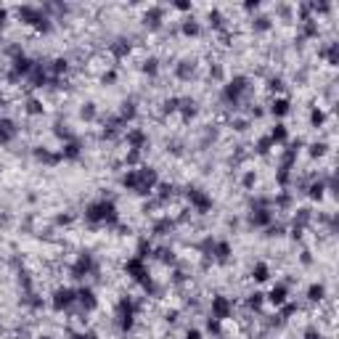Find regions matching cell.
I'll return each mask as SVG.
<instances>
[{"label":"cell","instance_id":"31","mask_svg":"<svg viewBox=\"0 0 339 339\" xmlns=\"http://www.w3.org/2000/svg\"><path fill=\"white\" fill-rule=\"evenodd\" d=\"M323 119H326V117H323V112H318V109H315V112L310 114V122H313L315 127H318V125H323Z\"/></svg>","mask_w":339,"mask_h":339},{"label":"cell","instance_id":"38","mask_svg":"<svg viewBox=\"0 0 339 339\" xmlns=\"http://www.w3.org/2000/svg\"><path fill=\"white\" fill-rule=\"evenodd\" d=\"M175 8H178V11H188L191 3H175Z\"/></svg>","mask_w":339,"mask_h":339},{"label":"cell","instance_id":"26","mask_svg":"<svg viewBox=\"0 0 339 339\" xmlns=\"http://www.w3.org/2000/svg\"><path fill=\"white\" fill-rule=\"evenodd\" d=\"M268 88H271L273 93H283V80L281 77H271V80H268Z\"/></svg>","mask_w":339,"mask_h":339},{"label":"cell","instance_id":"27","mask_svg":"<svg viewBox=\"0 0 339 339\" xmlns=\"http://www.w3.org/2000/svg\"><path fill=\"white\" fill-rule=\"evenodd\" d=\"M157 254H159V260H162V263H175V257H172V249H159Z\"/></svg>","mask_w":339,"mask_h":339},{"label":"cell","instance_id":"5","mask_svg":"<svg viewBox=\"0 0 339 339\" xmlns=\"http://www.w3.org/2000/svg\"><path fill=\"white\" fill-rule=\"evenodd\" d=\"M74 302H77V289L64 286V289H56V294H53V307L56 310H69Z\"/></svg>","mask_w":339,"mask_h":339},{"label":"cell","instance_id":"17","mask_svg":"<svg viewBox=\"0 0 339 339\" xmlns=\"http://www.w3.org/2000/svg\"><path fill=\"white\" fill-rule=\"evenodd\" d=\"M112 53L117 58H122L125 53H130V43L125 40V37H119V40H114V45H112Z\"/></svg>","mask_w":339,"mask_h":339},{"label":"cell","instance_id":"9","mask_svg":"<svg viewBox=\"0 0 339 339\" xmlns=\"http://www.w3.org/2000/svg\"><path fill=\"white\" fill-rule=\"evenodd\" d=\"M228 313H230V302L226 297H215L212 299V318H218V321H223V318H228Z\"/></svg>","mask_w":339,"mask_h":339},{"label":"cell","instance_id":"11","mask_svg":"<svg viewBox=\"0 0 339 339\" xmlns=\"http://www.w3.org/2000/svg\"><path fill=\"white\" fill-rule=\"evenodd\" d=\"M212 254L220 260V263H226V260L230 257V246H228V241H215V244H212Z\"/></svg>","mask_w":339,"mask_h":339},{"label":"cell","instance_id":"42","mask_svg":"<svg viewBox=\"0 0 339 339\" xmlns=\"http://www.w3.org/2000/svg\"><path fill=\"white\" fill-rule=\"evenodd\" d=\"M40 339H53V337H40Z\"/></svg>","mask_w":339,"mask_h":339},{"label":"cell","instance_id":"8","mask_svg":"<svg viewBox=\"0 0 339 339\" xmlns=\"http://www.w3.org/2000/svg\"><path fill=\"white\" fill-rule=\"evenodd\" d=\"M74 305H80L82 310H93V307L98 305V299H96V291L90 289V286H82V289H77V302Z\"/></svg>","mask_w":339,"mask_h":339},{"label":"cell","instance_id":"18","mask_svg":"<svg viewBox=\"0 0 339 339\" xmlns=\"http://www.w3.org/2000/svg\"><path fill=\"white\" fill-rule=\"evenodd\" d=\"M183 35H188V37H194V35H199L202 32V27H199V21H194V19H186L183 21Z\"/></svg>","mask_w":339,"mask_h":339},{"label":"cell","instance_id":"3","mask_svg":"<svg viewBox=\"0 0 339 339\" xmlns=\"http://www.w3.org/2000/svg\"><path fill=\"white\" fill-rule=\"evenodd\" d=\"M246 88H249V80H246V77H233V80L223 88V101L226 104H238V98L246 93Z\"/></svg>","mask_w":339,"mask_h":339},{"label":"cell","instance_id":"15","mask_svg":"<svg viewBox=\"0 0 339 339\" xmlns=\"http://www.w3.org/2000/svg\"><path fill=\"white\" fill-rule=\"evenodd\" d=\"M80 157V143L74 141H66V146H64V151H61V159H77Z\"/></svg>","mask_w":339,"mask_h":339},{"label":"cell","instance_id":"7","mask_svg":"<svg viewBox=\"0 0 339 339\" xmlns=\"http://www.w3.org/2000/svg\"><path fill=\"white\" fill-rule=\"evenodd\" d=\"M188 202H191V207H194L196 212H207V210L212 207L210 196H207L204 191H199V188H191V191H188Z\"/></svg>","mask_w":339,"mask_h":339},{"label":"cell","instance_id":"6","mask_svg":"<svg viewBox=\"0 0 339 339\" xmlns=\"http://www.w3.org/2000/svg\"><path fill=\"white\" fill-rule=\"evenodd\" d=\"M96 271V263H93V257L90 254H80L77 257V263L72 265V276L74 279H85L88 273H93Z\"/></svg>","mask_w":339,"mask_h":339},{"label":"cell","instance_id":"34","mask_svg":"<svg viewBox=\"0 0 339 339\" xmlns=\"http://www.w3.org/2000/svg\"><path fill=\"white\" fill-rule=\"evenodd\" d=\"M72 339H96V334H93V331H88V334H77V331H74Z\"/></svg>","mask_w":339,"mask_h":339},{"label":"cell","instance_id":"33","mask_svg":"<svg viewBox=\"0 0 339 339\" xmlns=\"http://www.w3.org/2000/svg\"><path fill=\"white\" fill-rule=\"evenodd\" d=\"M249 305H252V307H260V305H263V294H252Z\"/></svg>","mask_w":339,"mask_h":339},{"label":"cell","instance_id":"41","mask_svg":"<svg viewBox=\"0 0 339 339\" xmlns=\"http://www.w3.org/2000/svg\"><path fill=\"white\" fill-rule=\"evenodd\" d=\"M5 16H8V13H5L3 8H0V27H3V24H5Z\"/></svg>","mask_w":339,"mask_h":339},{"label":"cell","instance_id":"20","mask_svg":"<svg viewBox=\"0 0 339 339\" xmlns=\"http://www.w3.org/2000/svg\"><path fill=\"white\" fill-rule=\"evenodd\" d=\"M286 127H283V125H276V130H273V133L271 135H268V138H271V141L273 143H283V141H286Z\"/></svg>","mask_w":339,"mask_h":339},{"label":"cell","instance_id":"36","mask_svg":"<svg viewBox=\"0 0 339 339\" xmlns=\"http://www.w3.org/2000/svg\"><path fill=\"white\" fill-rule=\"evenodd\" d=\"M252 183H254V172H246L244 175V186H252Z\"/></svg>","mask_w":339,"mask_h":339},{"label":"cell","instance_id":"40","mask_svg":"<svg viewBox=\"0 0 339 339\" xmlns=\"http://www.w3.org/2000/svg\"><path fill=\"white\" fill-rule=\"evenodd\" d=\"M244 8H246V11H257V8H260V3H246Z\"/></svg>","mask_w":339,"mask_h":339},{"label":"cell","instance_id":"14","mask_svg":"<svg viewBox=\"0 0 339 339\" xmlns=\"http://www.w3.org/2000/svg\"><path fill=\"white\" fill-rule=\"evenodd\" d=\"M133 117H135V101H133V98H130V101H122V112H119V119H122V122H125V125H127V122L133 119Z\"/></svg>","mask_w":339,"mask_h":339},{"label":"cell","instance_id":"19","mask_svg":"<svg viewBox=\"0 0 339 339\" xmlns=\"http://www.w3.org/2000/svg\"><path fill=\"white\" fill-rule=\"evenodd\" d=\"M96 114H98V112H96V104H90V101H88V104H82V109H80V117H82L85 122L96 119Z\"/></svg>","mask_w":339,"mask_h":339},{"label":"cell","instance_id":"25","mask_svg":"<svg viewBox=\"0 0 339 339\" xmlns=\"http://www.w3.org/2000/svg\"><path fill=\"white\" fill-rule=\"evenodd\" d=\"M27 114H43V104L37 98H29L27 101Z\"/></svg>","mask_w":339,"mask_h":339},{"label":"cell","instance_id":"16","mask_svg":"<svg viewBox=\"0 0 339 339\" xmlns=\"http://www.w3.org/2000/svg\"><path fill=\"white\" fill-rule=\"evenodd\" d=\"M146 27H151V29L162 27V8H151V13H146Z\"/></svg>","mask_w":339,"mask_h":339},{"label":"cell","instance_id":"12","mask_svg":"<svg viewBox=\"0 0 339 339\" xmlns=\"http://www.w3.org/2000/svg\"><path fill=\"white\" fill-rule=\"evenodd\" d=\"M286 286H283V283H279V286H273L271 289V297H268V299H271V302L273 305H283V302H286Z\"/></svg>","mask_w":339,"mask_h":339},{"label":"cell","instance_id":"2","mask_svg":"<svg viewBox=\"0 0 339 339\" xmlns=\"http://www.w3.org/2000/svg\"><path fill=\"white\" fill-rule=\"evenodd\" d=\"M85 220L93 223V226H114L117 223V207H114V202L98 199V202L85 207Z\"/></svg>","mask_w":339,"mask_h":339},{"label":"cell","instance_id":"1","mask_svg":"<svg viewBox=\"0 0 339 339\" xmlns=\"http://www.w3.org/2000/svg\"><path fill=\"white\" fill-rule=\"evenodd\" d=\"M157 183H159V178L151 167H135L122 178V186L127 191H135V194H151L157 188Z\"/></svg>","mask_w":339,"mask_h":339},{"label":"cell","instance_id":"39","mask_svg":"<svg viewBox=\"0 0 339 339\" xmlns=\"http://www.w3.org/2000/svg\"><path fill=\"white\" fill-rule=\"evenodd\" d=\"M233 125H236V130H246V122H244V119H236Z\"/></svg>","mask_w":339,"mask_h":339},{"label":"cell","instance_id":"30","mask_svg":"<svg viewBox=\"0 0 339 339\" xmlns=\"http://www.w3.org/2000/svg\"><path fill=\"white\" fill-rule=\"evenodd\" d=\"M323 151H326V143H313L310 146V157H321Z\"/></svg>","mask_w":339,"mask_h":339},{"label":"cell","instance_id":"22","mask_svg":"<svg viewBox=\"0 0 339 339\" xmlns=\"http://www.w3.org/2000/svg\"><path fill=\"white\" fill-rule=\"evenodd\" d=\"M252 27L257 29V32H265V29H271V16H257V19H252Z\"/></svg>","mask_w":339,"mask_h":339},{"label":"cell","instance_id":"4","mask_svg":"<svg viewBox=\"0 0 339 339\" xmlns=\"http://www.w3.org/2000/svg\"><path fill=\"white\" fill-rule=\"evenodd\" d=\"M133 318H135V305H133V299H130V297H125L117 305V323H119V329L122 331L133 329Z\"/></svg>","mask_w":339,"mask_h":339},{"label":"cell","instance_id":"29","mask_svg":"<svg viewBox=\"0 0 339 339\" xmlns=\"http://www.w3.org/2000/svg\"><path fill=\"white\" fill-rule=\"evenodd\" d=\"M271 146H273L271 138H263V141L257 143V154H268V149H271Z\"/></svg>","mask_w":339,"mask_h":339},{"label":"cell","instance_id":"35","mask_svg":"<svg viewBox=\"0 0 339 339\" xmlns=\"http://www.w3.org/2000/svg\"><path fill=\"white\" fill-rule=\"evenodd\" d=\"M305 339H323V337H321L315 329H310V331H307V334H305Z\"/></svg>","mask_w":339,"mask_h":339},{"label":"cell","instance_id":"10","mask_svg":"<svg viewBox=\"0 0 339 339\" xmlns=\"http://www.w3.org/2000/svg\"><path fill=\"white\" fill-rule=\"evenodd\" d=\"M271 114H273V117H286V114H289V98L286 96L276 98L273 106H271Z\"/></svg>","mask_w":339,"mask_h":339},{"label":"cell","instance_id":"32","mask_svg":"<svg viewBox=\"0 0 339 339\" xmlns=\"http://www.w3.org/2000/svg\"><path fill=\"white\" fill-rule=\"evenodd\" d=\"M186 339H202V331H199V329H188L186 331Z\"/></svg>","mask_w":339,"mask_h":339},{"label":"cell","instance_id":"21","mask_svg":"<svg viewBox=\"0 0 339 339\" xmlns=\"http://www.w3.org/2000/svg\"><path fill=\"white\" fill-rule=\"evenodd\" d=\"M252 276H254L257 281H268L271 271H268V265H265V263H257V265H254V271H252Z\"/></svg>","mask_w":339,"mask_h":339},{"label":"cell","instance_id":"37","mask_svg":"<svg viewBox=\"0 0 339 339\" xmlns=\"http://www.w3.org/2000/svg\"><path fill=\"white\" fill-rule=\"evenodd\" d=\"M114 80H117V74H114V72H106L104 74V82H114Z\"/></svg>","mask_w":339,"mask_h":339},{"label":"cell","instance_id":"24","mask_svg":"<svg viewBox=\"0 0 339 339\" xmlns=\"http://www.w3.org/2000/svg\"><path fill=\"white\" fill-rule=\"evenodd\" d=\"M323 291H326V289H323L321 283H313V286L307 289V297H310L313 302H315V299H323Z\"/></svg>","mask_w":339,"mask_h":339},{"label":"cell","instance_id":"23","mask_svg":"<svg viewBox=\"0 0 339 339\" xmlns=\"http://www.w3.org/2000/svg\"><path fill=\"white\" fill-rule=\"evenodd\" d=\"M141 69H143V72H146V74H151V77H154V74H157V72H159V61H157V58H146V61H143V66H141Z\"/></svg>","mask_w":339,"mask_h":339},{"label":"cell","instance_id":"13","mask_svg":"<svg viewBox=\"0 0 339 339\" xmlns=\"http://www.w3.org/2000/svg\"><path fill=\"white\" fill-rule=\"evenodd\" d=\"M194 69H196V66H194V61H188V58H186V61H180V64L175 66V74H178L180 80H188V77L194 74Z\"/></svg>","mask_w":339,"mask_h":339},{"label":"cell","instance_id":"28","mask_svg":"<svg viewBox=\"0 0 339 339\" xmlns=\"http://www.w3.org/2000/svg\"><path fill=\"white\" fill-rule=\"evenodd\" d=\"M310 196H313V199H321V196H323V183H321V180L310 186Z\"/></svg>","mask_w":339,"mask_h":339}]
</instances>
